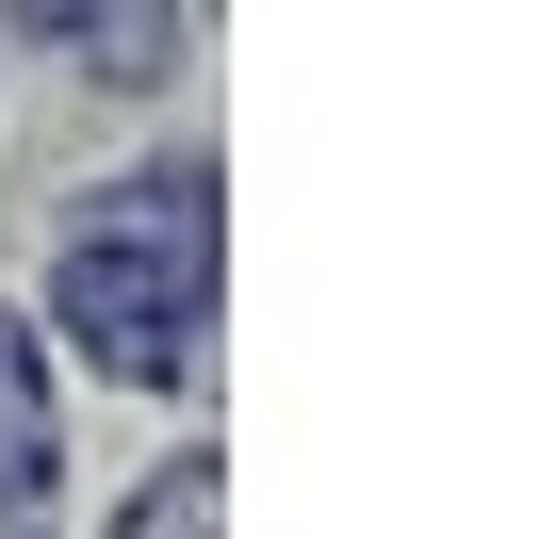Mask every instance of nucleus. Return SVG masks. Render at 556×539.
<instances>
[{
    "label": "nucleus",
    "mask_w": 556,
    "mask_h": 539,
    "mask_svg": "<svg viewBox=\"0 0 556 539\" xmlns=\"http://www.w3.org/2000/svg\"><path fill=\"white\" fill-rule=\"evenodd\" d=\"M17 34H34V50H66V66H99V82H180V17H164V0H99V17L34 0Z\"/></svg>",
    "instance_id": "3"
},
{
    "label": "nucleus",
    "mask_w": 556,
    "mask_h": 539,
    "mask_svg": "<svg viewBox=\"0 0 556 539\" xmlns=\"http://www.w3.org/2000/svg\"><path fill=\"white\" fill-rule=\"evenodd\" d=\"M66 490V409H50V328L34 311H0V506H50Z\"/></svg>",
    "instance_id": "2"
},
{
    "label": "nucleus",
    "mask_w": 556,
    "mask_h": 539,
    "mask_svg": "<svg viewBox=\"0 0 556 539\" xmlns=\"http://www.w3.org/2000/svg\"><path fill=\"white\" fill-rule=\"evenodd\" d=\"M213 147H148L115 180H83L50 213V328L83 344V376L131 393H197L213 360Z\"/></svg>",
    "instance_id": "1"
},
{
    "label": "nucleus",
    "mask_w": 556,
    "mask_h": 539,
    "mask_svg": "<svg viewBox=\"0 0 556 539\" xmlns=\"http://www.w3.org/2000/svg\"><path fill=\"white\" fill-rule=\"evenodd\" d=\"M115 539H213V458L180 441V458H164V474H148V490L115 506Z\"/></svg>",
    "instance_id": "4"
}]
</instances>
